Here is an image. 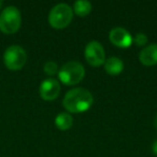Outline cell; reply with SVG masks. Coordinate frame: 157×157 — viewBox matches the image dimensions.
<instances>
[{
    "mask_svg": "<svg viewBox=\"0 0 157 157\" xmlns=\"http://www.w3.org/2000/svg\"><path fill=\"white\" fill-rule=\"evenodd\" d=\"M93 95L85 88H72L63 97V105L69 112L80 113L88 110L93 105Z\"/></svg>",
    "mask_w": 157,
    "mask_h": 157,
    "instance_id": "6da1fadb",
    "label": "cell"
},
{
    "mask_svg": "<svg viewBox=\"0 0 157 157\" xmlns=\"http://www.w3.org/2000/svg\"><path fill=\"white\" fill-rule=\"evenodd\" d=\"M85 74L84 66L81 63L75 60H71L66 63L59 69L58 76L59 80L66 85H74L82 81Z\"/></svg>",
    "mask_w": 157,
    "mask_h": 157,
    "instance_id": "7a4b0ae2",
    "label": "cell"
},
{
    "mask_svg": "<svg viewBox=\"0 0 157 157\" xmlns=\"http://www.w3.org/2000/svg\"><path fill=\"white\" fill-rule=\"evenodd\" d=\"M22 17L18 9L13 6L7 7L0 14V30L3 33L11 35L20 29Z\"/></svg>",
    "mask_w": 157,
    "mask_h": 157,
    "instance_id": "3957f363",
    "label": "cell"
},
{
    "mask_svg": "<svg viewBox=\"0 0 157 157\" xmlns=\"http://www.w3.org/2000/svg\"><path fill=\"white\" fill-rule=\"evenodd\" d=\"M73 17V12L67 3H58L51 10L48 14V22L54 28H65L70 24Z\"/></svg>",
    "mask_w": 157,
    "mask_h": 157,
    "instance_id": "277c9868",
    "label": "cell"
},
{
    "mask_svg": "<svg viewBox=\"0 0 157 157\" xmlns=\"http://www.w3.org/2000/svg\"><path fill=\"white\" fill-rule=\"evenodd\" d=\"M6 66L10 70H20L24 67L27 60L26 51L20 45H11L6 50L3 55Z\"/></svg>",
    "mask_w": 157,
    "mask_h": 157,
    "instance_id": "5b68a950",
    "label": "cell"
},
{
    "mask_svg": "<svg viewBox=\"0 0 157 157\" xmlns=\"http://www.w3.org/2000/svg\"><path fill=\"white\" fill-rule=\"evenodd\" d=\"M85 57L88 63L94 67L100 66L105 61V53L98 41H90L85 48Z\"/></svg>",
    "mask_w": 157,
    "mask_h": 157,
    "instance_id": "8992f818",
    "label": "cell"
},
{
    "mask_svg": "<svg viewBox=\"0 0 157 157\" xmlns=\"http://www.w3.org/2000/svg\"><path fill=\"white\" fill-rule=\"evenodd\" d=\"M60 92V85L59 82L55 78H46L40 85V96L44 100H53L57 98Z\"/></svg>",
    "mask_w": 157,
    "mask_h": 157,
    "instance_id": "52a82bcc",
    "label": "cell"
},
{
    "mask_svg": "<svg viewBox=\"0 0 157 157\" xmlns=\"http://www.w3.org/2000/svg\"><path fill=\"white\" fill-rule=\"evenodd\" d=\"M109 37L112 43L120 48H128L132 42L131 35L122 27H114L113 29H111Z\"/></svg>",
    "mask_w": 157,
    "mask_h": 157,
    "instance_id": "ba28073f",
    "label": "cell"
},
{
    "mask_svg": "<svg viewBox=\"0 0 157 157\" xmlns=\"http://www.w3.org/2000/svg\"><path fill=\"white\" fill-rule=\"evenodd\" d=\"M139 59L143 65L152 66L157 63V44L153 43L145 46L140 52Z\"/></svg>",
    "mask_w": 157,
    "mask_h": 157,
    "instance_id": "9c48e42d",
    "label": "cell"
},
{
    "mask_svg": "<svg viewBox=\"0 0 157 157\" xmlns=\"http://www.w3.org/2000/svg\"><path fill=\"white\" fill-rule=\"evenodd\" d=\"M105 69L109 74L115 75V74H118L123 71V69H124V63L118 57L112 56L105 61Z\"/></svg>",
    "mask_w": 157,
    "mask_h": 157,
    "instance_id": "30bf717a",
    "label": "cell"
},
{
    "mask_svg": "<svg viewBox=\"0 0 157 157\" xmlns=\"http://www.w3.org/2000/svg\"><path fill=\"white\" fill-rule=\"evenodd\" d=\"M55 124L58 127L60 130H67L73 124V118L70 115L69 113H66V112H63V113H59L58 115L55 118Z\"/></svg>",
    "mask_w": 157,
    "mask_h": 157,
    "instance_id": "8fae6325",
    "label": "cell"
},
{
    "mask_svg": "<svg viewBox=\"0 0 157 157\" xmlns=\"http://www.w3.org/2000/svg\"><path fill=\"white\" fill-rule=\"evenodd\" d=\"M73 10L78 15L85 16L92 11V3L87 0H78L74 2Z\"/></svg>",
    "mask_w": 157,
    "mask_h": 157,
    "instance_id": "7c38bea8",
    "label": "cell"
},
{
    "mask_svg": "<svg viewBox=\"0 0 157 157\" xmlns=\"http://www.w3.org/2000/svg\"><path fill=\"white\" fill-rule=\"evenodd\" d=\"M57 69H58V67H57V63H55V61H48V63H45V65H44V71H45V73H48V75H53V74H55L57 72Z\"/></svg>",
    "mask_w": 157,
    "mask_h": 157,
    "instance_id": "4fadbf2b",
    "label": "cell"
},
{
    "mask_svg": "<svg viewBox=\"0 0 157 157\" xmlns=\"http://www.w3.org/2000/svg\"><path fill=\"white\" fill-rule=\"evenodd\" d=\"M133 41L137 45H144L147 42V37L145 33H137L136 37L133 38Z\"/></svg>",
    "mask_w": 157,
    "mask_h": 157,
    "instance_id": "5bb4252c",
    "label": "cell"
},
{
    "mask_svg": "<svg viewBox=\"0 0 157 157\" xmlns=\"http://www.w3.org/2000/svg\"><path fill=\"white\" fill-rule=\"evenodd\" d=\"M153 152L157 155V140L154 142V144H153Z\"/></svg>",
    "mask_w": 157,
    "mask_h": 157,
    "instance_id": "9a60e30c",
    "label": "cell"
},
{
    "mask_svg": "<svg viewBox=\"0 0 157 157\" xmlns=\"http://www.w3.org/2000/svg\"><path fill=\"white\" fill-rule=\"evenodd\" d=\"M154 124H155V127H156V129H157V114H156V117H155V122H154Z\"/></svg>",
    "mask_w": 157,
    "mask_h": 157,
    "instance_id": "2e32d148",
    "label": "cell"
},
{
    "mask_svg": "<svg viewBox=\"0 0 157 157\" xmlns=\"http://www.w3.org/2000/svg\"><path fill=\"white\" fill-rule=\"evenodd\" d=\"M2 5H3V2H2V1H0V9H1V7H2Z\"/></svg>",
    "mask_w": 157,
    "mask_h": 157,
    "instance_id": "e0dca14e",
    "label": "cell"
}]
</instances>
